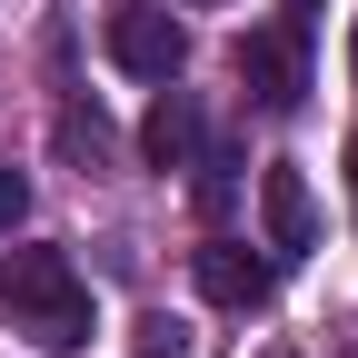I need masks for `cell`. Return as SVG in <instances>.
<instances>
[{
	"label": "cell",
	"instance_id": "6da1fadb",
	"mask_svg": "<svg viewBox=\"0 0 358 358\" xmlns=\"http://www.w3.org/2000/svg\"><path fill=\"white\" fill-rule=\"evenodd\" d=\"M0 308H10V329H30L50 358L90 348V289H80L70 249H10L0 259Z\"/></svg>",
	"mask_w": 358,
	"mask_h": 358
},
{
	"label": "cell",
	"instance_id": "7a4b0ae2",
	"mask_svg": "<svg viewBox=\"0 0 358 358\" xmlns=\"http://www.w3.org/2000/svg\"><path fill=\"white\" fill-rule=\"evenodd\" d=\"M110 60L129 80H179L189 70V30H179L169 10H110Z\"/></svg>",
	"mask_w": 358,
	"mask_h": 358
},
{
	"label": "cell",
	"instance_id": "3957f363",
	"mask_svg": "<svg viewBox=\"0 0 358 358\" xmlns=\"http://www.w3.org/2000/svg\"><path fill=\"white\" fill-rule=\"evenodd\" d=\"M259 229H268V259H299L308 239H319V209H308L299 159H268L259 169Z\"/></svg>",
	"mask_w": 358,
	"mask_h": 358
},
{
	"label": "cell",
	"instance_id": "277c9868",
	"mask_svg": "<svg viewBox=\"0 0 358 358\" xmlns=\"http://www.w3.org/2000/svg\"><path fill=\"white\" fill-rule=\"evenodd\" d=\"M189 279H199L209 308H259V299H268V259H259L249 239H199Z\"/></svg>",
	"mask_w": 358,
	"mask_h": 358
},
{
	"label": "cell",
	"instance_id": "5b68a950",
	"mask_svg": "<svg viewBox=\"0 0 358 358\" xmlns=\"http://www.w3.org/2000/svg\"><path fill=\"white\" fill-rule=\"evenodd\" d=\"M239 80L259 110H299V40L289 30H249L239 40Z\"/></svg>",
	"mask_w": 358,
	"mask_h": 358
},
{
	"label": "cell",
	"instance_id": "8992f818",
	"mask_svg": "<svg viewBox=\"0 0 358 358\" xmlns=\"http://www.w3.org/2000/svg\"><path fill=\"white\" fill-rule=\"evenodd\" d=\"M189 150H199V110H189V90L159 80V110L140 120V159L150 169H189Z\"/></svg>",
	"mask_w": 358,
	"mask_h": 358
},
{
	"label": "cell",
	"instance_id": "52a82bcc",
	"mask_svg": "<svg viewBox=\"0 0 358 358\" xmlns=\"http://www.w3.org/2000/svg\"><path fill=\"white\" fill-rule=\"evenodd\" d=\"M110 150H120V140H110V120L70 100V110H60V159H80V169H110Z\"/></svg>",
	"mask_w": 358,
	"mask_h": 358
},
{
	"label": "cell",
	"instance_id": "ba28073f",
	"mask_svg": "<svg viewBox=\"0 0 358 358\" xmlns=\"http://www.w3.org/2000/svg\"><path fill=\"white\" fill-rule=\"evenodd\" d=\"M20 219H30V179H20V169H0V239L20 229Z\"/></svg>",
	"mask_w": 358,
	"mask_h": 358
},
{
	"label": "cell",
	"instance_id": "9c48e42d",
	"mask_svg": "<svg viewBox=\"0 0 358 358\" xmlns=\"http://www.w3.org/2000/svg\"><path fill=\"white\" fill-rule=\"evenodd\" d=\"M348 189H358V140H348Z\"/></svg>",
	"mask_w": 358,
	"mask_h": 358
},
{
	"label": "cell",
	"instance_id": "30bf717a",
	"mask_svg": "<svg viewBox=\"0 0 358 358\" xmlns=\"http://www.w3.org/2000/svg\"><path fill=\"white\" fill-rule=\"evenodd\" d=\"M348 70H358V30H348Z\"/></svg>",
	"mask_w": 358,
	"mask_h": 358
},
{
	"label": "cell",
	"instance_id": "8fae6325",
	"mask_svg": "<svg viewBox=\"0 0 358 358\" xmlns=\"http://www.w3.org/2000/svg\"><path fill=\"white\" fill-rule=\"evenodd\" d=\"M299 10H308V0H299Z\"/></svg>",
	"mask_w": 358,
	"mask_h": 358
},
{
	"label": "cell",
	"instance_id": "7c38bea8",
	"mask_svg": "<svg viewBox=\"0 0 358 358\" xmlns=\"http://www.w3.org/2000/svg\"><path fill=\"white\" fill-rule=\"evenodd\" d=\"M348 358H358V348H348Z\"/></svg>",
	"mask_w": 358,
	"mask_h": 358
}]
</instances>
